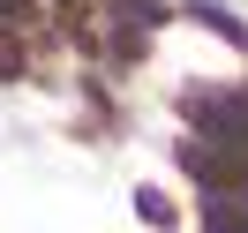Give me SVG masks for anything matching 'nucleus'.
<instances>
[{
  "label": "nucleus",
  "mask_w": 248,
  "mask_h": 233,
  "mask_svg": "<svg viewBox=\"0 0 248 233\" xmlns=\"http://www.w3.org/2000/svg\"><path fill=\"white\" fill-rule=\"evenodd\" d=\"M136 211H143V218H151V226H166V218H173V203H166V196H158V188H143V196H136Z\"/></svg>",
  "instance_id": "1"
},
{
  "label": "nucleus",
  "mask_w": 248,
  "mask_h": 233,
  "mask_svg": "<svg viewBox=\"0 0 248 233\" xmlns=\"http://www.w3.org/2000/svg\"><path fill=\"white\" fill-rule=\"evenodd\" d=\"M0 16H23V0H0Z\"/></svg>",
  "instance_id": "2"
}]
</instances>
